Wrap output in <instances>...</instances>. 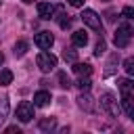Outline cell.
<instances>
[{
    "label": "cell",
    "instance_id": "cell-23",
    "mask_svg": "<svg viewBox=\"0 0 134 134\" xmlns=\"http://www.w3.org/2000/svg\"><path fill=\"white\" fill-rule=\"evenodd\" d=\"M105 52V40H98V44L94 46V57H100Z\"/></svg>",
    "mask_w": 134,
    "mask_h": 134
},
{
    "label": "cell",
    "instance_id": "cell-24",
    "mask_svg": "<svg viewBox=\"0 0 134 134\" xmlns=\"http://www.w3.org/2000/svg\"><path fill=\"white\" fill-rule=\"evenodd\" d=\"M121 15L128 17V19H134V8H132V6H124V8H121Z\"/></svg>",
    "mask_w": 134,
    "mask_h": 134
},
{
    "label": "cell",
    "instance_id": "cell-13",
    "mask_svg": "<svg viewBox=\"0 0 134 134\" xmlns=\"http://www.w3.org/2000/svg\"><path fill=\"white\" fill-rule=\"evenodd\" d=\"M57 128V117H44L40 119V130L48 132V130H54Z\"/></svg>",
    "mask_w": 134,
    "mask_h": 134
},
{
    "label": "cell",
    "instance_id": "cell-29",
    "mask_svg": "<svg viewBox=\"0 0 134 134\" xmlns=\"http://www.w3.org/2000/svg\"><path fill=\"white\" fill-rule=\"evenodd\" d=\"M23 2H25V4H31V2H34V0H23Z\"/></svg>",
    "mask_w": 134,
    "mask_h": 134
},
{
    "label": "cell",
    "instance_id": "cell-3",
    "mask_svg": "<svg viewBox=\"0 0 134 134\" xmlns=\"http://www.w3.org/2000/svg\"><path fill=\"white\" fill-rule=\"evenodd\" d=\"M80 19L88 25V27H92L94 31H100V27H103V23H100V17L92 10V8H84L82 10V15H80Z\"/></svg>",
    "mask_w": 134,
    "mask_h": 134
},
{
    "label": "cell",
    "instance_id": "cell-12",
    "mask_svg": "<svg viewBox=\"0 0 134 134\" xmlns=\"http://www.w3.org/2000/svg\"><path fill=\"white\" fill-rule=\"evenodd\" d=\"M117 86H119L121 92H134V82L128 80V77H119L117 80Z\"/></svg>",
    "mask_w": 134,
    "mask_h": 134
},
{
    "label": "cell",
    "instance_id": "cell-15",
    "mask_svg": "<svg viewBox=\"0 0 134 134\" xmlns=\"http://www.w3.org/2000/svg\"><path fill=\"white\" fill-rule=\"evenodd\" d=\"M13 82V71L10 69H2L0 71V86H8Z\"/></svg>",
    "mask_w": 134,
    "mask_h": 134
},
{
    "label": "cell",
    "instance_id": "cell-6",
    "mask_svg": "<svg viewBox=\"0 0 134 134\" xmlns=\"http://www.w3.org/2000/svg\"><path fill=\"white\" fill-rule=\"evenodd\" d=\"M34 42H36V46H38V48L46 50V48H50V46L54 44V38H52V34H50V31H38V34H36V38H34Z\"/></svg>",
    "mask_w": 134,
    "mask_h": 134
},
{
    "label": "cell",
    "instance_id": "cell-8",
    "mask_svg": "<svg viewBox=\"0 0 134 134\" xmlns=\"http://www.w3.org/2000/svg\"><path fill=\"white\" fill-rule=\"evenodd\" d=\"M52 13H54V6L50 2H38V17L40 19H52Z\"/></svg>",
    "mask_w": 134,
    "mask_h": 134
},
{
    "label": "cell",
    "instance_id": "cell-1",
    "mask_svg": "<svg viewBox=\"0 0 134 134\" xmlns=\"http://www.w3.org/2000/svg\"><path fill=\"white\" fill-rule=\"evenodd\" d=\"M130 38H132V27H130L128 23H121V25L115 29L113 42H115V46H117V48H126V46H128V42H130Z\"/></svg>",
    "mask_w": 134,
    "mask_h": 134
},
{
    "label": "cell",
    "instance_id": "cell-7",
    "mask_svg": "<svg viewBox=\"0 0 134 134\" xmlns=\"http://www.w3.org/2000/svg\"><path fill=\"white\" fill-rule=\"evenodd\" d=\"M77 105H80V109H84V111H88V113L94 111V98H92L88 92H86V94L82 92V94L77 96Z\"/></svg>",
    "mask_w": 134,
    "mask_h": 134
},
{
    "label": "cell",
    "instance_id": "cell-17",
    "mask_svg": "<svg viewBox=\"0 0 134 134\" xmlns=\"http://www.w3.org/2000/svg\"><path fill=\"white\" fill-rule=\"evenodd\" d=\"M121 107L126 111H130L134 107V98H132V92H124V98H121Z\"/></svg>",
    "mask_w": 134,
    "mask_h": 134
},
{
    "label": "cell",
    "instance_id": "cell-27",
    "mask_svg": "<svg viewBox=\"0 0 134 134\" xmlns=\"http://www.w3.org/2000/svg\"><path fill=\"white\" fill-rule=\"evenodd\" d=\"M128 115H130V119H132V121H134V107H132V109H130V111H128Z\"/></svg>",
    "mask_w": 134,
    "mask_h": 134
},
{
    "label": "cell",
    "instance_id": "cell-21",
    "mask_svg": "<svg viewBox=\"0 0 134 134\" xmlns=\"http://www.w3.org/2000/svg\"><path fill=\"white\" fill-rule=\"evenodd\" d=\"M124 69H126L128 75H134V57H128L124 61Z\"/></svg>",
    "mask_w": 134,
    "mask_h": 134
},
{
    "label": "cell",
    "instance_id": "cell-30",
    "mask_svg": "<svg viewBox=\"0 0 134 134\" xmlns=\"http://www.w3.org/2000/svg\"><path fill=\"white\" fill-rule=\"evenodd\" d=\"M0 4H2V0H0Z\"/></svg>",
    "mask_w": 134,
    "mask_h": 134
},
{
    "label": "cell",
    "instance_id": "cell-2",
    "mask_svg": "<svg viewBox=\"0 0 134 134\" xmlns=\"http://www.w3.org/2000/svg\"><path fill=\"white\" fill-rule=\"evenodd\" d=\"M36 63H38V67H40V69L46 73V71H52V69L57 67V57H54L52 52H46V50H42V52L38 54Z\"/></svg>",
    "mask_w": 134,
    "mask_h": 134
},
{
    "label": "cell",
    "instance_id": "cell-25",
    "mask_svg": "<svg viewBox=\"0 0 134 134\" xmlns=\"http://www.w3.org/2000/svg\"><path fill=\"white\" fill-rule=\"evenodd\" d=\"M67 2H69L71 6H84V2H86V0H67Z\"/></svg>",
    "mask_w": 134,
    "mask_h": 134
},
{
    "label": "cell",
    "instance_id": "cell-4",
    "mask_svg": "<svg viewBox=\"0 0 134 134\" xmlns=\"http://www.w3.org/2000/svg\"><path fill=\"white\" fill-rule=\"evenodd\" d=\"M100 107L105 111H109L111 115H119V107H117V100H115L113 92H103L100 94Z\"/></svg>",
    "mask_w": 134,
    "mask_h": 134
},
{
    "label": "cell",
    "instance_id": "cell-20",
    "mask_svg": "<svg viewBox=\"0 0 134 134\" xmlns=\"http://www.w3.org/2000/svg\"><path fill=\"white\" fill-rule=\"evenodd\" d=\"M59 86H61V88H69V86H71V80H69V75H67L65 71L59 73Z\"/></svg>",
    "mask_w": 134,
    "mask_h": 134
},
{
    "label": "cell",
    "instance_id": "cell-28",
    "mask_svg": "<svg viewBox=\"0 0 134 134\" xmlns=\"http://www.w3.org/2000/svg\"><path fill=\"white\" fill-rule=\"evenodd\" d=\"M2 63H4V54L0 52V65H2Z\"/></svg>",
    "mask_w": 134,
    "mask_h": 134
},
{
    "label": "cell",
    "instance_id": "cell-16",
    "mask_svg": "<svg viewBox=\"0 0 134 134\" xmlns=\"http://www.w3.org/2000/svg\"><path fill=\"white\" fill-rule=\"evenodd\" d=\"M13 52H15V57H23V54L27 52V42H25V40H19V42L15 44V50H13Z\"/></svg>",
    "mask_w": 134,
    "mask_h": 134
},
{
    "label": "cell",
    "instance_id": "cell-26",
    "mask_svg": "<svg viewBox=\"0 0 134 134\" xmlns=\"http://www.w3.org/2000/svg\"><path fill=\"white\" fill-rule=\"evenodd\" d=\"M6 132H8V134H13V132H17V134H19V126H8V128H6Z\"/></svg>",
    "mask_w": 134,
    "mask_h": 134
},
{
    "label": "cell",
    "instance_id": "cell-14",
    "mask_svg": "<svg viewBox=\"0 0 134 134\" xmlns=\"http://www.w3.org/2000/svg\"><path fill=\"white\" fill-rule=\"evenodd\" d=\"M6 115H8V96H2L0 98V124L6 119Z\"/></svg>",
    "mask_w": 134,
    "mask_h": 134
},
{
    "label": "cell",
    "instance_id": "cell-18",
    "mask_svg": "<svg viewBox=\"0 0 134 134\" xmlns=\"http://www.w3.org/2000/svg\"><path fill=\"white\" fill-rule=\"evenodd\" d=\"M90 86H92L90 77H88V75H82V77H80V82H77V88H80L82 92H88V90H90Z\"/></svg>",
    "mask_w": 134,
    "mask_h": 134
},
{
    "label": "cell",
    "instance_id": "cell-11",
    "mask_svg": "<svg viewBox=\"0 0 134 134\" xmlns=\"http://www.w3.org/2000/svg\"><path fill=\"white\" fill-rule=\"evenodd\" d=\"M73 73H77L80 77L82 75H90L92 73V65H88V63H75L73 65Z\"/></svg>",
    "mask_w": 134,
    "mask_h": 134
},
{
    "label": "cell",
    "instance_id": "cell-22",
    "mask_svg": "<svg viewBox=\"0 0 134 134\" xmlns=\"http://www.w3.org/2000/svg\"><path fill=\"white\" fill-rule=\"evenodd\" d=\"M63 59H65V61H75V59H77V52H75L73 48H65V50H63Z\"/></svg>",
    "mask_w": 134,
    "mask_h": 134
},
{
    "label": "cell",
    "instance_id": "cell-5",
    "mask_svg": "<svg viewBox=\"0 0 134 134\" xmlns=\"http://www.w3.org/2000/svg\"><path fill=\"white\" fill-rule=\"evenodd\" d=\"M31 117H34V105L27 103V100L19 103L17 105V119L23 121V124H27V121H31Z\"/></svg>",
    "mask_w": 134,
    "mask_h": 134
},
{
    "label": "cell",
    "instance_id": "cell-10",
    "mask_svg": "<svg viewBox=\"0 0 134 134\" xmlns=\"http://www.w3.org/2000/svg\"><path fill=\"white\" fill-rule=\"evenodd\" d=\"M48 103H50V92L38 90V92L34 94V105H36V107H46Z\"/></svg>",
    "mask_w": 134,
    "mask_h": 134
},
{
    "label": "cell",
    "instance_id": "cell-19",
    "mask_svg": "<svg viewBox=\"0 0 134 134\" xmlns=\"http://www.w3.org/2000/svg\"><path fill=\"white\" fill-rule=\"evenodd\" d=\"M59 27H61V29L71 27V19H69V15H65V13H61V15H59Z\"/></svg>",
    "mask_w": 134,
    "mask_h": 134
},
{
    "label": "cell",
    "instance_id": "cell-9",
    "mask_svg": "<svg viewBox=\"0 0 134 134\" xmlns=\"http://www.w3.org/2000/svg\"><path fill=\"white\" fill-rule=\"evenodd\" d=\"M71 42H73L75 46L84 48V46L88 44V34H86L84 29H77V31H73V34H71Z\"/></svg>",
    "mask_w": 134,
    "mask_h": 134
}]
</instances>
